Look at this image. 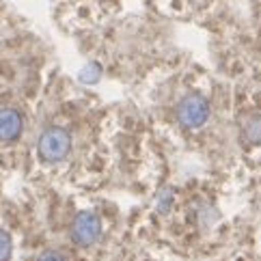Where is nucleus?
Masks as SVG:
<instances>
[{
	"instance_id": "20e7f679",
	"label": "nucleus",
	"mask_w": 261,
	"mask_h": 261,
	"mask_svg": "<svg viewBox=\"0 0 261 261\" xmlns=\"http://www.w3.org/2000/svg\"><path fill=\"white\" fill-rule=\"evenodd\" d=\"M22 132V117L17 110H0V141H13Z\"/></svg>"
},
{
	"instance_id": "7ed1b4c3",
	"label": "nucleus",
	"mask_w": 261,
	"mask_h": 261,
	"mask_svg": "<svg viewBox=\"0 0 261 261\" xmlns=\"http://www.w3.org/2000/svg\"><path fill=\"white\" fill-rule=\"evenodd\" d=\"M101 233V222L95 214L91 212H85L73 220V227H71V238L76 244L80 246H91L93 242H97Z\"/></svg>"
},
{
	"instance_id": "0eeeda50",
	"label": "nucleus",
	"mask_w": 261,
	"mask_h": 261,
	"mask_svg": "<svg viewBox=\"0 0 261 261\" xmlns=\"http://www.w3.org/2000/svg\"><path fill=\"white\" fill-rule=\"evenodd\" d=\"M37 261H65V257L61 253H57V250H45V253L39 255Z\"/></svg>"
},
{
	"instance_id": "423d86ee",
	"label": "nucleus",
	"mask_w": 261,
	"mask_h": 261,
	"mask_svg": "<svg viewBox=\"0 0 261 261\" xmlns=\"http://www.w3.org/2000/svg\"><path fill=\"white\" fill-rule=\"evenodd\" d=\"M9 255H11V238L7 231L0 229V261H7Z\"/></svg>"
},
{
	"instance_id": "39448f33",
	"label": "nucleus",
	"mask_w": 261,
	"mask_h": 261,
	"mask_svg": "<svg viewBox=\"0 0 261 261\" xmlns=\"http://www.w3.org/2000/svg\"><path fill=\"white\" fill-rule=\"evenodd\" d=\"M244 136L248 143L261 145V117H253L244 127Z\"/></svg>"
},
{
	"instance_id": "f257e3e1",
	"label": "nucleus",
	"mask_w": 261,
	"mask_h": 261,
	"mask_svg": "<svg viewBox=\"0 0 261 261\" xmlns=\"http://www.w3.org/2000/svg\"><path fill=\"white\" fill-rule=\"evenodd\" d=\"M39 155L45 162H59L69 153L71 138L63 127H50L39 136Z\"/></svg>"
},
{
	"instance_id": "f03ea898",
	"label": "nucleus",
	"mask_w": 261,
	"mask_h": 261,
	"mask_svg": "<svg viewBox=\"0 0 261 261\" xmlns=\"http://www.w3.org/2000/svg\"><path fill=\"white\" fill-rule=\"evenodd\" d=\"M210 117V104L201 95H188L177 106V119L186 127H199Z\"/></svg>"
}]
</instances>
